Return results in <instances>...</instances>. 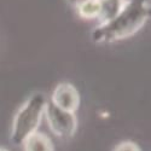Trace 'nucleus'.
I'll return each instance as SVG.
<instances>
[{"instance_id": "nucleus-7", "label": "nucleus", "mask_w": 151, "mask_h": 151, "mask_svg": "<svg viewBox=\"0 0 151 151\" xmlns=\"http://www.w3.org/2000/svg\"><path fill=\"white\" fill-rule=\"evenodd\" d=\"M102 9L98 17L99 23H105L114 18L123 5V0H100Z\"/></svg>"}, {"instance_id": "nucleus-5", "label": "nucleus", "mask_w": 151, "mask_h": 151, "mask_svg": "<svg viewBox=\"0 0 151 151\" xmlns=\"http://www.w3.org/2000/svg\"><path fill=\"white\" fill-rule=\"evenodd\" d=\"M24 151H55L51 139L41 132H34L23 142Z\"/></svg>"}, {"instance_id": "nucleus-4", "label": "nucleus", "mask_w": 151, "mask_h": 151, "mask_svg": "<svg viewBox=\"0 0 151 151\" xmlns=\"http://www.w3.org/2000/svg\"><path fill=\"white\" fill-rule=\"evenodd\" d=\"M51 103L57 108L69 112H75L80 105V94L76 87L69 82H60L52 93Z\"/></svg>"}, {"instance_id": "nucleus-3", "label": "nucleus", "mask_w": 151, "mask_h": 151, "mask_svg": "<svg viewBox=\"0 0 151 151\" xmlns=\"http://www.w3.org/2000/svg\"><path fill=\"white\" fill-rule=\"evenodd\" d=\"M47 124L53 134L62 138H70L75 134L78 128V119L75 112H69L62 110L53 105L51 102H47L45 114Z\"/></svg>"}, {"instance_id": "nucleus-2", "label": "nucleus", "mask_w": 151, "mask_h": 151, "mask_svg": "<svg viewBox=\"0 0 151 151\" xmlns=\"http://www.w3.org/2000/svg\"><path fill=\"white\" fill-rule=\"evenodd\" d=\"M46 104V97L40 92H36L18 109L11 131V140L15 145H22L30 134L36 132L44 117Z\"/></svg>"}, {"instance_id": "nucleus-9", "label": "nucleus", "mask_w": 151, "mask_h": 151, "mask_svg": "<svg viewBox=\"0 0 151 151\" xmlns=\"http://www.w3.org/2000/svg\"><path fill=\"white\" fill-rule=\"evenodd\" d=\"M0 151H9V150H6L5 147H0Z\"/></svg>"}, {"instance_id": "nucleus-6", "label": "nucleus", "mask_w": 151, "mask_h": 151, "mask_svg": "<svg viewBox=\"0 0 151 151\" xmlns=\"http://www.w3.org/2000/svg\"><path fill=\"white\" fill-rule=\"evenodd\" d=\"M75 9L79 17L82 19H98L102 4H100V0H80L75 5Z\"/></svg>"}, {"instance_id": "nucleus-8", "label": "nucleus", "mask_w": 151, "mask_h": 151, "mask_svg": "<svg viewBox=\"0 0 151 151\" xmlns=\"http://www.w3.org/2000/svg\"><path fill=\"white\" fill-rule=\"evenodd\" d=\"M112 151H142V150L135 143L126 140V142H122V143L117 144Z\"/></svg>"}, {"instance_id": "nucleus-1", "label": "nucleus", "mask_w": 151, "mask_h": 151, "mask_svg": "<svg viewBox=\"0 0 151 151\" xmlns=\"http://www.w3.org/2000/svg\"><path fill=\"white\" fill-rule=\"evenodd\" d=\"M150 14V0H123L119 14L105 23H99L91 37L97 44H109L129 37L145 26Z\"/></svg>"}]
</instances>
